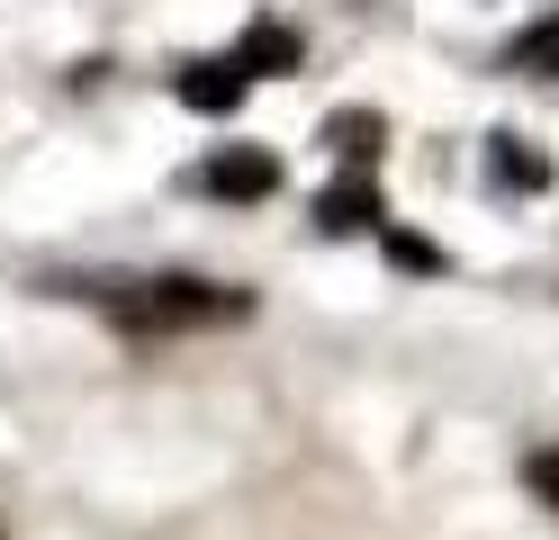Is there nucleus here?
Here are the masks:
<instances>
[{
    "label": "nucleus",
    "mask_w": 559,
    "mask_h": 540,
    "mask_svg": "<svg viewBox=\"0 0 559 540\" xmlns=\"http://www.w3.org/2000/svg\"><path fill=\"white\" fill-rule=\"evenodd\" d=\"M99 307H109V324H127V334H199V324L243 315L235 288H207V279H109Z\"/></svg>",
    "instance_id": "nucleus-1"
},
{
    "label": "nucleus",
    "mask_w": 559,
    "mask_h": 540,
    "mask_svg": "<svg viewBox=\"0 0 559 540\" xmlns=\"http://www.w3.org/2000/svg\"><path fill=\"white\" fill-rule=\"evenodd\" d=\"M207 190H217V199H271V190H280V163L253 154V144H235V154L207 163Z\"/></svg>",
    "instance_id": "nucleus-2"
},
{
    "label": "nucleus",
    "mask_w": 559,
    "mask_h": 540,
    "mask_svg": "<svg viewBox=\"0 0 559 540\" xmlns=\"http://www.w3.org/2000/svg\"><path fill=\"white\" fill-rule=\"evenodd\" d=\"M317 216H325V235H361V226H379L389 207H379L370 180H334V190L317 199Z\"/></svg>",
    "instance_id": "nucleus-3"
},
{
    "label": "nucleus",
    "mask_w": 559,
    "mask_h": 540,
    "mask_svg": "<svg viewBox=\"0 0 559 540\" xmlns=\"http://www.w3.org/2000/svg\"><path fill=\"white\" fill-rule=\"evenodd\" d=\"M226 63H235V72H298V36L262 19V27H253V36H243V46H235Z\"/></svg>",
    "instance_id": "nucleus-4"
},
{
    "label": "nucleus",
    "mask_w": 559,
    "mask_h": 540,
    "mask_svg": "<svg viewBox=\"0 0 559 540\" xmlns=\"http://www.w3.org/2000/svg\"><path fill=\"white\" fill-rule=\"evenodd\" d=\"M181 99H190V108H207V118H217V108H235V99H243V72H235V63H190V82H181Z\"/></svg>",
    "instance_id": "nucleus-5"
},
{
    "label": "nucleus",
    "mask_w": 559,
    "mask_h": 540,
    "mask_svg": "<svg viewBox=\"0 0 559 540\" xmlns=\"http://www.w3.org/2000/svg\"><path fill=\"white\" fill-rule=\"evenodd\" d=\"M325 144H334L343 163H361V154H379V118H361V108H343V118L325 127Z\"/></svg>",
    "instance_id": "nucleus-6"
},
{
    "label": "nucleus",
    "mask_w": 559,
    "mask_h": 540,
    "mask_svg": "<svg viewBox=\"0 0 559 540\" xmlns=\"http://www.w3.org/2000/svg\"><path fill=\"white\" fill-rule=\"evenodd\" d=\"M514 72H550V82H559V19L533 27V36H514Z\"/></svg>",
    "instance_id": "nucleus-7"
},
{
    "label": "nucleus",
    "mask_w": 559,
    "mask_h": 540,
    "mask_svg": "<svg viewBox=\"0 0 559 540\" xmlns=\"http://www.w3.org/2000/svg\"><path fill=\"white\" fill-rule=\"evenodd\" d=\"M523 478H533V495L559 514V451H533V468H523Z\"/></svg>",
    "instance_id": "nucleus-8"
},
{
    "label": "nucleus",
    "mask_w": 559,
    "mask_h": 540,
    "mask_svg": "<svg viewBox=\"0 0 559 540\" xmlns=\"http://www.w3.org/2000/svg\"><path fill=\"white\" fill-rule=\"evenodd\" d=\"M497 171H506V180H523V190H542V180H550V171H542V154H514V144L497 154Z\"/></svg>",
    "instance_id": "nucleus-9"
},
{
    "label": "nucleus",
    "mask_w": 559,
    "mask_h": 540,
    "mask_svg": "<svg viewBox=\"0 0 559 540\" xmlns=\"http://www.w3.org/2000/svg\"><path fill=\"white\" fill-rule=\"evenodd\" d=\"M389 252H397L406 271H442V252H433V243H415V235H389Z\"/></svg>",
    "instance_id": "nucleus-10"
}]
</instances>
